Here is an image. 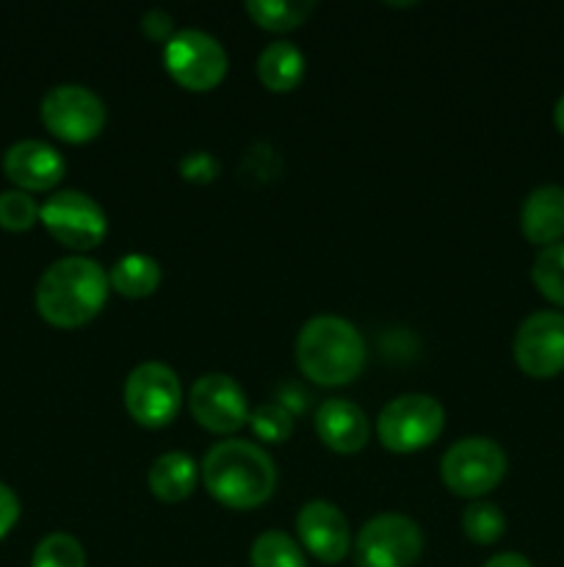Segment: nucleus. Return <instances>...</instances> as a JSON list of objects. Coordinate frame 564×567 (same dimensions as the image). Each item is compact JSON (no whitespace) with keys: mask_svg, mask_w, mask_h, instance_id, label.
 <instances>
[{"mask_svg":"<svg viewBox=\"0 0 564 567\" xmlns=\"http://www.w3.org/2000/svg\"><path fill=\"white\" fill-rule=\"evenodd\" d=\"M108 288V275L97 260L83 255L61 258L39 277L36 310L48 324L75 330L103 310Z\"/></svg>","mask_w":564,"mask_h":567,"instance_id":"1","label":"nucleus"},{"mask_svg":"<svg viewBox=\"0 0 564 567\" xmlns=\"http://www.w3.org/2000/svg\"><path fill=\"white\" fill-rule=\"evenodd\" d=\"M202 482L210 498L227 509H254L276 487L274 460L249 441L216 443L202 460Z\"/></svg>","mask_w":564,"mask_h":567,"instance_id":"2","label":"nucleus"},{"mask_svg":"<svg viewBox=\"0 0 564 567\" xmlns=\"http://www.w3.org/2000/svg\"><path fill=\"white\" fill-rule=\"evenodd\" d=\"M365 358V338L341 316H315L296 336L299 371L315 385H348L363 374Z\"/></svg>","mask_w":564,"mask_h":567,"instance_id":"3","label":"nucleus"},{"mask_svg":"<svg viewBox=\"0 0 564 567\" xmlns=\"http://www.w3.org/2000/svg\"><path fill=\"white\" fill-rule=\"evenodd\" d=\"M446 426V410L429 393H404L382 408L376 435L387 452L412 454L431 446Z\"/></svg>","mask_w":564,"mask_h":567,"instance_id":"4","label":"nucleus"},{"mask_svg":"<svg viewBox=\"0 0 564 567\" xmlns=\"http://www.w3.org/2000/svg\"><path fill=\"white\" fill-rule=\"evenodd\" d=\"M506 463V452L490 437H462L442 454V485L459 498H481L501 485Z\"/></svg>","mask_w":564,"mask_h":567,"instance_id":"5","label":"nucleus"},{"mask_svg":"<svg viewBox=\"0 0 564 567\" xmlns=\"http://www.w3.org/2000/svg\"><path fill=\"white\" fill-rule=\"evenodd\" d=\"M164 66L188 92H210L227 75V53L210 33L186 28L164 44Z\"/></svg>","mask_w":564,"mask_h":567,"instance_id":"6","label":"nucleus"},{"mask_svg":"<svg viewBox=\"0 0 564 567\" xmlns=\"http://www.w3.org/2000/svg\"><path fill=\"white\" fill-rule=\"evenodd\" d=\"M125 410L138 426L144 430H160V426L171 424L180 410L182 388L177 380V371L166 363H149L136 365L125 380Z\"/></svg>","mask_w":564,"mask_h":567,"instance_id":"7","label":"nucleus"},{"mask_svg":"<svg viewBox=\"0 0 564 567\" xmlns=\"http://www.w3.org/2000/svg\"><path fill=\"white\" fill-rule=\"evenodd\" d=\"M39 114H42L44 127L66 144L92 142L108 120L103 100L92 89L77 86V83H61L50 89L42 97Z\"/></svg>","mask_w":564,"mask_h":567,"instance_id":"8","label":"nucleus"},{"mask_svg":"<svg viewBox=\"0 0 564 567\" xmlns=\"http://www.w3.org/2000/svg\"><path fill=\"white\" fill-rule=\"evenodd\" d=\"M39 221L55 241L77 252L94 249L108 233L105 210L88 194L75 192V188L55 192L39 210Z\"/></svg>","mask_w":564,"mask_h":567,"instance_id":"9","label":"nucleus"},{"mask_svg":"<svg viewBox=\"0 0 564 567\" xmlns=\"http://www.w3.org/2000/svg\"><path fill=\"white\" fill-rule=\"evenodd\" d=\"M354 546L363 567H412L424 554V532L407 515L385 513L365 520Z\"/></svg>","mask_w":564,"mask_h":567,"instance_id":"10","label":"nucleus"},{"mask_svg":"<svg viewBox=\"0 0 564 567\" xmlns=\"http://www.w3.org/2000/svg\"><path fill=\"white\" fill-rule=\"evenodd\" d=\"M514 360L534 380H551L564 371V313L536 310L514 332Z\"/></svg>","mask_w":564,"mask_h":567,"instance_id":"11","label":"nucleus"},{"mask_svg":"<svg viewBox=\"0 0 564 567\" xmlns=\"http://www.w3.org/2000/svg\"><path fill=\"white\" fill-rule=\"evenodd\" d=\"M188 408H191L194 421L216 435H232L249 421L247 393L232 377L219 374V371L202 374L194 382L188 393Z\"/></svg>","mask_w":564,"mask_h":567,"instance_id":"12","label":"nucleus"},{"mask_svg":"<svg viewBox=\"0 0 564 567\" xmlns=\"http://www.w3.org/2000/svg\"><path fill=\"white\" fill-rule=\"evenodd\" d=\"M296 532L302 546L307 548L318 563H343L348 548H352V529H348L346 515L330 502L304 504L296 515Z\"/></svg>","mask_w":564,"mask_h":567,"instance_id":"13","label":"nucleus"},{"mask_svg":"<svg viewBox=\"0 0 564 567\" xmlns=\"http://www.w3.org/2000/svg\"><path fill=\"white\" fill-rule=\"evenodd\" d=\"M3 172L20 192H50L64 177L66 161L48 142L25 138V142H17L6 150Z\"/></svg>","mask_w":564,"mask_h":567,"instance_id":"14","label":"nucleus"},{"mask_svg":"<svg viewBox=\"0 0 564 567\" xmlns=\"http://www.w3.org/2000/svg\"><path fill=\"white\" fill-rule=\"evenodd\" d=\"M315 432L321 443L337 454H357L368 443V415L348 399H326L315 410Z\"/></svg>","mask_w":564,"mask_h":567,"instance_id":"15","label":"nucleus"},{"mask_svg":"<svg viewBox=\"0 0 564 567\" xmlns=\"http://www.w3.org/2000/svg\"><path fill=\"white\" fill-rule=\"evenodd\" d=\"M520 230L525 241L536 247H551L564 236V188L562 186H540L525 197L520 210Z\"/></svg>","mask_w":564,"mask_h":567,"instance_id":"16","label":"nucleus"},{"mask_svg":"<svg viewBox=\"0 0 564 567\" xmlns=\"http://www.w3.org/2000/svg\"><path fill=\"white\" fill-rule=\"evenodd\" d=\"M147 487L158 502L180 504L197 487V463L186 452H166L149 465Z\"/></svg>","mask_w":564,"mask_h":567,"instance_id":"17","label":"nucleus"},{"mask_svg":"<svg viewBox=\"0 0 564 567\" xmlns=\"http://www.w3.org/2000/svg\"><path fill=\"white\" fill-rule=\"evenodd\" d=\"M258 78L269 92H291L304 78V55L293 42H271L258 55Z\"/></svg>","mask_w":564,"mask_h":567,"instance_id":"18","label":"nucleus"},{"mask_svg":"<svg viewBox=\"0 0 564 567\" xmlns=\"http://www.w3.org/2000/svg\"><path fill=\"white\" fill-rule=\"evenodd\" d=\"M108 282L119 297L144 299L153 297L160 286V266L149 255L130 252L116 260L108 271Z\"/></svg>","mask_w":564,"mask_h":567,"instance_id":"19","label":"nucleus"},{"mask_svg":"<svg viewBox=\"0 0 564 567\" xmlns=\"http://www.w3.org/2000/svg\"><path fill=\"white\" fill-rule=\"evenodd\" d=\"M315 11L313 0H249L247 14L252 17L254 25L271 33H285L307 22Z\"/></svg>","mask_w":564,"mask_h":567,"instance_id":"20","label":"nucleus"},{"mask_svg":"<svg viewBox=\"0 0 564 567\" xmlns=\"http://www.w3.org/2000/svg\"><path fill=\"white\" fill-rule=\"evenodd\" d=\"M249 563L252 567H307L302 546L285 532H263L254 537L252 551H249Z\"/></svg>","mask_w":564,"mask_h":567,"instance_id":"21","label":"nucleus"},{"mask_svg":"<svg viewBox=\"0 0 564 567\" xmlns=\"http://www.w3.org/2000/svg\"><path fill=\"white\" fill-rule=\"evenodd\" d=\"M531 280L547 302L564 308V241L540 249L531 266Z\"/></svg>","mask_w":564,"mask_h":567,"instance_id":"22","label":"nucleus"},{"mask_svg":"<svg viewBox=\"0 0 564 567\" xmlns=\"http://www.w3.org/2000/svg\"><path fill=\"white\" fill-rule=\"evenodd\" d=\"M462 532L479 546H492L506 532V515L490 502H473L462 513Z\"/></svg>","mask_w":564,"mask_h":567,"instance_id":"23","label":"nucleus"},{"mask_svg":"<svg viewBox=\"0 0 564 567\" xmlns=\"http://www.w3.org/2000/svg\"><path fill=\"white\" fill-rule=\"evenodd\" d=\"M31 567H86V551L66 532H53L33 548Z\"/></svg>","mask_w":564,"mask_h":567,"instance_id":"24","label":"nucleus"},{"mask_svg":"<svg viewBox=\"0 0 564 567\" xmlns=\"http://www.w3.org/2000/svg\"><path fill=\"white\" fill-rule=\"evenodd\" d=\"M39 205L31 194L11 188L0 192V227L9 233H25L39 221Z\"/></svg>","mask_w":564,"mask_h":567,"instance_id":"25","label":"nucleus"},{"mask_svg":"<svg viewBox=\"0 0 564 567\" xmlns=\"http://www.w3.org/2000/svg\"><path fill=\"white\" fill-rule=\"evenodd\" d=\"M254 435L265 443H285L293 435V413L282 408L280 402L260 404L252 415H249Z\"/></svg>","mask_w":564,"mask_h":567,"instance_id":"26","label":"nucleus"},{"mask_svg":"<svg viewBox=\"0 0 564 567\" xmlns=\"http://www.w3.org/2000/svg\"><path fill=\"white\" fill-rule=\"evenodd\" d=\"M180 175L186 177L188 183H210L216 175H219V161L210 153H188L186 158L180 161Z\"/></svg>","mask_w":564,"mask_h":567,"instance_id":"27","label":"nucleus"},{"mask_svg":"<svg viewBox=\"0 0 564 567\" xmlns=\"http://www.w3.org/2000/svg\"><path fill=\"white\" fill-rule=\"evenodd\" d=\"M142 31L147 33L153 42H169L175 37V20L171 14H166L164 9H149L142 14Z\"/></svg>","mask_w":564,"mask_h":567,"instance_id":"28","label":"nucleus"},{"mask_svg":"<svg viewBox=\"0 0 564 567\" xmlns=\"http://www.w3.org/2000/svg\"><path fill=\"white\" fill-rule=\"evenodd\" d=\"M17 520H20V498L9 485L0 482V540L14 529Z\"/></svg>","mask_w":564,"mask_h":567,"instance_id":"29","label":"nucleus"},{"mask_svg":"<svg viewBox=\"0 0 564 567\" xmlns=\"http://www.w3.org/2000/svg\"><path fill=\"white\" fill-rule=\"evenodd\" d=\"M481 567H534V565H531L529 559L523 557V554L509 551V554H495V557L487 559V563Z\"/></svg>","mask_w":564,"mask_h":567,"instance_id":"30","label":"nucleus"},{"mask_svg":"<svg viewBox=\"0 0 564 567\" xmlns=\"http://www.w3.org/2000/svg\"><path fill=\"white\" fill-rule=\"evenodd\" d=\"M553 122H556L558 133H562V136H564V94H562V97H558L556 109H553Z\"/></svg>","mask_w":564,"mask_h":567,"instance_id":"31","label":"nucleus"}]
</instances>
